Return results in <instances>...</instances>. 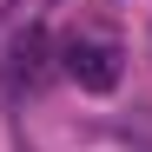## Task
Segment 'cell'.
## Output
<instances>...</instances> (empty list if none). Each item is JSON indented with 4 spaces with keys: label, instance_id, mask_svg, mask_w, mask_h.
I'll return each mask as SVG.
<instances>
[{
    "label": "cell",
    "instance_id": "7a4b0ae2",
    "mask_svg": "<svg viewBox=\"0 0 152 152\" xmlns=\"http://www.w3.org/2000/svg\"><path fill=\"white\" fill-rule=\"evenodd\" d=\"M13 66H20V80H27V86H40V73H46V33H40V27H27V33H20Z\"/></svg>",
    "mask_w": 152,
    "mask_h": 152
},
{
    "label": "cell",
    "instance_id": "6da1fadb",
    "mask_svg": "<svg viewBox=\"0 0 152 152\" xmlns=\"http://www.w3.org/2000/svg\"><path fill=\"white\" fill-rule=\"evenodd\" d=\"M60 73L80 93H113L119 86V40H106V33H66L60 40Z\"/></svg>",
    "mask_w": 152,
    "mask_h": 152
}]
</instances>
